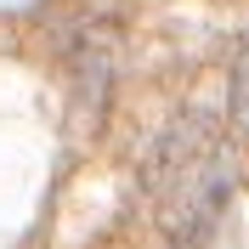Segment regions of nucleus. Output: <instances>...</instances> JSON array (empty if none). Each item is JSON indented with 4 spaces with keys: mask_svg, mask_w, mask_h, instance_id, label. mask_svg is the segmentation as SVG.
<instances>
[{
    "mask_svg": "<svg viewBox=\"0 0 249 249\" xmlns=\"http://www.w3.org/2000/svg\"><path fill=\"white\" fill-rule=\"evenodd\" d=\"M227 102H232V119L249 130V40L238 46V57H232V85H227Z\"/></svg>",
    "mask_w": 249,
    "mask_h": 249,
    "instance_id": "2",
    "label": "nucleus"
},
{
    "mask_svg": "<svg viewBox=\"0 0 249 249\" xmlns=\"http://www.w3.org/2000/svg\"><path fill=\"white\" fill-rule=\"evenodd\" d=\"M232 187H238V147L227 124L198 108H181L142 159V193H147L153 227L176 249L210 244Z\"/></svg>",
    "mask_w": 249,
    "mask_h": 249,
    "instance_id": "1",
    "label": "nucleus"
}]
</instances>
